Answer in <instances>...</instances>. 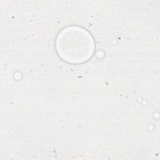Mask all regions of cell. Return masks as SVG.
<instances>
[{
  "instance_id": "6da1fadb",
  "label": "cell",
  "mask_w": 160,
  "mask_h": 160,
  "mask_svg": "<svg viewBox=\"0 0 160 160\" xmlns=\"http://www.w3.org/2000/svg\"><path fill=\"white\" fill-rule=\"evenodd\" d=\"M86 31L68 29L59 35L57 41L58 51L66 61L81 62L91 56L92 40Z\"/></svg>"
}]
</instances>
